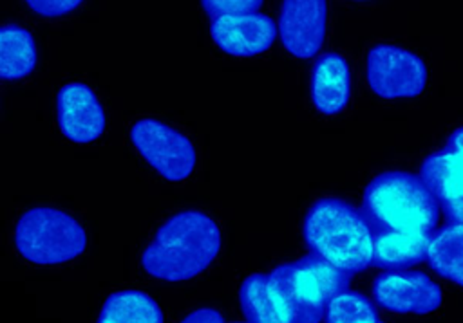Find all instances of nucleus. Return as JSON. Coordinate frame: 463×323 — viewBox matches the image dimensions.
I'll return each mask as SVG.
<instances>
[{"label": "nucleus", "mask_w": 463, "mask_h": 323, "mask_svg": "<svg viewBox=\"0 0 463 323\" xmlns=\"http://www.w3.org/2000/svg\"><path fill=\"white\" fill-rule=\"evenodd\" d=\"M221 249V231L212 217L186 209L172 215L141 254L146 274L165 281H184L201 274Z\"/></svg>", "instance_id": "1"}, {"label": "nucleus", "mask_w": 463, "mask_h": 323, "mask_svg": "<svg viewBox=\"0 0 463 323\" xmlns=\"http://www.w3.org/2000/svg\"><path fill=\"white\" fill-rule=\"evenodd\" d=\"M302 231L311 254L347 274L373 263L374 231L364 213L342 198L324 197L313 202Z\"/></svg>", "instance_id": "2"}, {"label": "nucleus", "mask_w": 463, "mask_h": 323, "mask_svg": "<svg viewBox=\"0 0 463 323\" xmlns=\"http://www.w3.org/2000/svg\"><path fill=\"white\" fill-rule=\"evenodd\" d=\"M362 213L374 233L402 231L430 235L439 218V202L418 175L385 171L367 184Z\"/></svg>", "instance_id": "3"}, {"label": "nucleus", "mask_w": 463, "mask_h": 323, "mask_svg": "<svg viewBox=\"0 0 463 323\" xmlns=\"http://www.w3.org/2000/svg\"><path fill=\"white\" fill-rule=\"evenodd\" d=\"M269 278L280 294L289 323H320L329 301L347 291L351 281L347 272L315 254L275 267Z\"/></svg>", "instance_id": "4"}, {"label": "nucleus", "mask_w": 463, "mask_h": 323, "mask_svg": "<svg viewBox=\"0 0 463 323\" xmlns=\"http://www.w3.org/2000/svg\"><path fill=\"white\" fill-rule=\"evenodd\" d=\"M85 231L76 218L56 208L25 211L14 229V245L24 260L34 265H60L85 249Z\"/></svg>", "instance_id": "5"}, {"label": "nucleus", "mask_w": 463, "mask_h": 323, "mask_svg": "<svg viewBox=\"0 0 463 323\" xmlns=\"http://www.w3.org/2000/svg\"><path fill=\"white\" fill-rule=\"evenodd\" d=\"M365 79L380 97H414L425 88L427 67L403 47L378 43L367 52Z\"/></svg>", "instance_id": "6"}, {"label": "nucleus", "mask_w": 463, "mask_h": 323, "mask_svg": "<svg viewBox=\"0 0 463 323\" xmlns=\"http://www.w3.org/2000/svg\"><path fill=\"white\" fill-rule=\"evenodd\" d=\"M130 139L146 162L166 180H184L195 168V148L179 130L157 121L139 119L130 128Z\"/></svg>", "instance_id": "7"}, {"label": "nucleus", "mask_w": 463, "mask_h": 323, "mask_svg": "<svg viewBox=\"0 0 463 323\" xmlns=\"http://www.w3.org/2000/svg\"><path fill=\"white\" fill-rule=\"evenodd\" d=\"M374 301L391 312L427 314L443 301V292L425 272L392 269L373 281Z\"/></svg>", "instance_id": "8"}, {"label": "nucleus", "mask_w": 463, "mask_h": 323, "mask_svg": "<svg viewBox=\"0 0 463 323\" xmlns=\"http://www.w3.org/2000/svg\"><path fill=\"white\" fill-rule=\"evenodd\" d=\"M326 27L327 0H282L277 32L291 56L313 58L324 43Z\"/></svg>", "instance_id": "9"}, {"label": "nucleus", "mask_w": 463, "mask_h": 323, "mask_svg": "<svg viewBox=\"0 0 463 323\" xmlns=\"http://www.w3.org/2000/svg\"><path fill=\"white\" fill-rule=\"evenodd\" d=\"M210 34L222 52L248 58L257 56L273 45L277 25L262 13L222 14L212 18Z\"/></svg>", "instance_id": "10"}, {"label": "nucleus", "mask_w": 463, "mask_h": 323, "mask_svg": "<svg viewBox=\"0 0 463 323\" xmlns=\"http://www.w3.org/2000/svg\"><path fill=\"white\" fill-rule=\"evenodd\" d=\"M58 125L74 143H90L105 130V114L96 94L85 83H67L56 97Z\"/></svg>", "instance_id": "11"}, {"label": "nucleus", "mask_w": 463, "mask_h": 323, "mask_svg": "<svg viewBox=\"0 0 463 323\" xmlns=\"http://www.w3.org/2000/svg\"><path fill=\"white\" fill-rule=\"evenodd\" d=\"M418 177L439 204L463 197V126L449 135L441 150L421 162Z\"/></svg>", "instance_id": "12"}, {"label": "nucleus", "mask_w": 463, "mask_h": 323, "mask_svg": "<svg viewBox=\"0 0 463 323\" xmlns=\"http://www.w3.org/2000/svg\"><path fill=\"white\" fill-rule=\"evenodd\" d=\"M351 94V74L344 56L326 52L317 58L311 72V101L324 115L340 114Z\"/></svg>", "instance_id": "13"}, {"label": "nucleus", "mask_w": 463, "mask_h": 323, "mask_svg": "<svg viewBox=\"0 0 463 323\" xmlns=\"http://www.w3.org/2000/svg\"><path fill=\"white\" fill-rule=\"evenodd\" d=\"M430 235L376 231L373 240V263L382 269H409L427 258Z\"/></svg>", "instance_id": "14"}, {"label": "nucleus", "mask_w": 463, "mask_h": 323, "mask_svg": "<svg viewBox=\"0 0 463 323\" xmlns=\"http://www.w3.org/2000/svg\"><path fill=\"white\" fill-rule=\"evenodd\" d=\"M239 301L248 323H289L286 307L269 274H250L239 289Z\"/></svg>", "instance_id": "15"}, {"label": "nucleus", "mask_w": 463, "mask_h": 323, "mask_svg": "<svg viewBox=\"0 0 463 323\" xmlns=\"http://www.w3.org/2000/svg\"><path fill=\"white\" fill-rule=\"evenodd\" d=\"M96 323H163V310L150 294L123 289L109 294Z\"/></svg>", "instance_id": "16"}, {"label": "nucleus", "mask_w": 463, "mask_h": 323, "mask_svg": "<svg viewBox=\"0 0 463 323\" xmlns=\"http://www.w3.org/2000/svg\"><path fill=\"white\" fill-rule=\"evenodd\" d=\"M427 260L434 272L463 287V224H445L430 233Z\"/></svg>", "instance_id": "17"}, {"label": "nucleus", "mask_w": 463, "mask_h": 323, "mask_svg": "<svg viewBox=\"0 0 463 323\" xmlns=\"http://www.w3.org/2000/svg\"><path fill=\"white\" fill-rule=\"evenodd\" d=\"M36 63L33 36L18 25L0 27V79H20Z\"/></svg>", "instance_id": "18"}, {"label": "nucleus", "mask_w": 463, "mask_h": 323, "mask_svg": "<svg viewBox=\"0 0 463 323\" xmlns=\"http://www.w3.org/2000/svg\"><path fill=\"white\" fill-rule=\"evenodd\" d=\"M326 323H364L378 319L374 305L362 294L344 291L326 309Z\"/></svg>", "instance_id": "19"}, {"label": "nucleus", "mask_w": 463, "mask_h": 323, "mask_svg": "<svg viewBox=\"0 0 463 323\" xmlns=\"http://www.w3.org/2000/svg\"><path fill=\"white\" fill-rule=\"evenodd\" d=\"M264 0H201V7L212 18L222 14L257 13Z\"/></svg>", "instance_id": "20"}, {"label": "nucleus", "mask_w": 463, "mask_h": 323, "mask_svg": "<svg viewBox=\"0 0 463 323\" xmlns=\"http://www.w3.org/2000/svg\"><path fill=\"white\" fill-rule=\"evenodd\" d=\"M25 5L40 16L56 18L74 11L81 0H24Z\"/></svg>", "instance_id": "21"}, {"label": "nucleus", "mask_w": 463, "mask_h": 323, "mask_svg": "<svg viewBox=\"0 0 463 323\" xmlns=\"http://www.w3.org/2000/svg\"><path fill=\"white\" fill-rule=\"evenodd\" d=\"M179 323H224V318L219 310L203 307V309H197V310L190 312L188 316H184Z\"/></svg>", "instance_id": "22"}, {"label": "nucleus", "mask_w": 463, "mask_h": 323, "mask_svg": "<svg viewBox=\"0 0 463 323\" xmlns=\"http://www.w3.org/2000/svg\"><path fill=\"white\" fill-rule=\"evenodd\" d=\"M439 206H441V213L449 224H463V197L452 198Z\"/></svg>", "instance_id": "23"}, {"label": "nucleus", "mask_w": 463, "mask_h": 323, "mask_svg": "<svg viewBox=\"0 0 463 323\" xmlns=\"http://www.w3.org/2000/svg\"><path fill=\"white\" fill-rule=\"evenodd\" d=\"M364 323H380L378 319H374V321H364Z\"/></svg>", "instance_id": "24"}]
</instances>
